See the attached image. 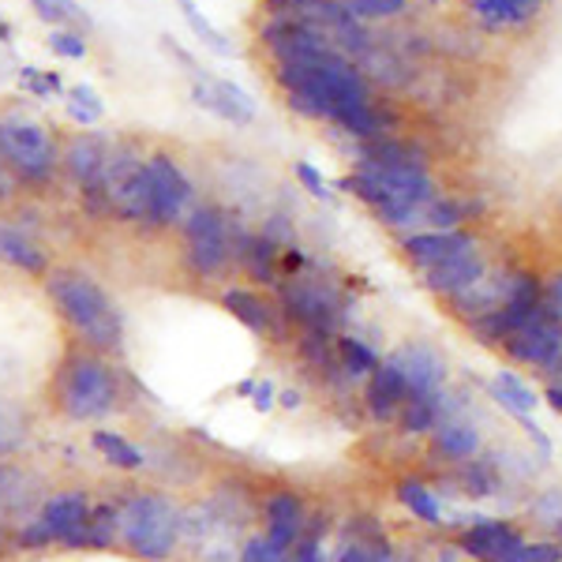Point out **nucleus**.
I'll list each match as a JSON object with an SVG mask.
<instances>
[{"instance_id":"49530a36","label":"nucleus","mask_w":562,"mask_h":562,"mask_svg":"<svg viewBox=\"0 0 562 562\" xmlns=\"http://www.w3.org/2000/svg\"><path fill=\"white\" fill-rule=\"evenodd\" d=\"M514 424H518V428L525 431V439H529L532 447H537L540 461H551V454H555V447H551V439H548V435H543V428H540V424L532 420L529 413H518V416H514Z\"/></svg>"},{"instance_id":"864d4df0","label":"nucleus","mask_w":562,"mask_h":562,"mask_svg":"<svg viewBox=\"0 0 562 562\" xmlns=\"http://www.w3.org/2000/svg\"><path fill=\"white\" fill-rule=\"evenodd\" d=\"M278 405H281V409L293 413V409H301V405H304V394H301V390H281V394H278Z\"/></svg>"},{"instance_id":"9d476101","label":"nucleus","mask_w":562,"mask_h":562,"mask_svg":"<svg viewBox=\"0 0 562 562\" xmlns=\"http://www.w3.org/2000/svg\"><path fill=\"white\" fill-rule=\"evenodd\" d=\"M192 102L199 109H206V113H214L217 121L237 124V128L256 121V102H251L248 90H240L229 79L211 76L206 68H199L192 76Z\"/></svg>"},{"instance_id":"de8ad7c7","label":"nucleus","mask_w":562,"mask_h":562,"mask_svg":"<svg viewBox=\"0 0 562 562\" xmlns=\"http://www.w3.org/2000/svg\"><path fill=\"white\" fill-rule=\"evenodd\" d=\"M285 562H326L323 540H319V537H312V532H304L301 543H296L293 555H289Z\"/></svg>"},{"instance_id":"8fccbe9b","label":"nucleus","mask_w":562,"mask_h":562,"mask_svg":"<svg viewBox=\"0 0 562 562\" xmlns=\"http://www.w3.org/2000/svg\"><path fill=\"white\" fill-rule=\"evenodd\" d=\"M270 15H296V12H307V8H319L326 0H262Z\"/></svg>"},{"instance_id":"3c124183","label":"nucleus","mask_w":562,"mask_h":562,"mask_svg":"<svg viewBox=\"0 0 562 562\" xmlns=\"http://www.w3.org/2000/svg\"><path fill=\"white\" fill-rule=\"evenodd\" d=\"M304 267H307V256H304L301 244H293V248H281V274L296 278V274H304Z\"/></svg>"},{"instance_id":"ea45409f","label":"nucleus","mask_w":562,"mask_h":562,"mask_svg":"<svg viewBox=\"0 0 562 562\" xmlns=\"http://www.w3.org/2000/svg\"><path fill=\"white\" fill-rule=\"evenodd\" d=\"M352 12V20L360 23H379V20H394L409 8V0H341Z\"/></svg>"},{"instance_id":"ddd939ff","label":"nucleus","mask_w":562,"mask_h":562,"mask_svg":"<svg viewBox=\"0 0 562 562\" xmlns=\"http://www.w3.org/2000/svg\"><path fill=\"white\" fill-rule=\"evenodd\" d=\"M498 349L506 352V360H510V364L548 371L562 357V323L559 319H543L537 326H529V330H518L514 338H506Z\"/></svg>"},{"instance_id":"cd10ccee","label":"nucleus","mask_w":562,"mask_h":562,"mask_svg":"<svg viewBox=\"0 0 562 562\" xmlns=\"http://www.w3.org/2000/svg\"><path fill=\"white\" fill-rule=\"evenodd\" d=\"M394 495H397V503H402L416 521L428 525V529H442V525H447V510H442L439 495H435L424 480H413V476L402 480Z\"/></svg>"},{"instance_id":"c756f323","label":"nucleus","mask_w":562,"mask_h":562,"mask_svg":"<svg viewBox=\"0 0 562 562\" xmlns=\"http://www.w3.org/2000/svg\"><path fill=\"white\" fill-rule=\"evenodd\" d=\"M31 439V420L15 402L0 397V458H15Z\"/></svg>"},{"instance_id":"4468645a","label":"nucleus","mask_w":562,"mask_h":562,"mask_svg":"<svg viewBox=\"0 0 562 562\" xmlns=\"http://www.w3.org/2000/svg\"><path fill=\"white\" fill-rule=\"evenodd\" d=\"M476 237L465 229H420L405 233L402 237V256L413 262L416 270H431L439 262L461 256V251H473Z\"/></svg>"},{"instance_id":"6e6d98bb","label":"nucleus","mask_w":562,"mask_h":562,"mask_svg":"<svg viewBox=\"0 0 562 562\" xmlns=\"http://www.w3.org/2000/svg\"><path fill=\"white\" fill-rule=\"evenodd\" d=\"M548 375H551V383H562V357L548 368Z\"/></svg>"},{"instance_id":"f704fd0d","label":"nucleus","mask_w":562,"mask_h":562,"mask_svg":"<svg viewBox=\"0 0 562 562\" xmlns=\"http://www.w3.org/2000/svg\"><path fill=\"white\" fill-rule=\"evenodd\" d=\"M26 492H31V473L23 465H15V461L0 458V514L20 510Z\"/></svg>"},{"instance_id":"bb28decb","label":"nucleus","mask_w":562,"mask_h":562,"mask_svg":"<svg viewBox=\"0 0 562 562\" xmlns=\"http://www.w3.org/2000/svg\"><path fill=\"white\" fill-rule=\"evenodd\" d=\"M90 447L102 454L105 465H113V469H121V473H139L143 465H147V454H143L139 447L128 439V435H121V431H90Z\"/></svg>"},{"instance_id":"7c9ffc66","label":"nucleus","mask_w":562,"mask_h":562,"mask_svg":"<svg viewBox=\"0 0 562 562\" xmlns=\"http://www.w3.org/2000/svg\"><path fill=\"white\" fill-rule=\"evenodd\" d=\"M338 357L349 379H368L371 371L383 364V357L364 338H357V334H338Z\"/></svg>"},{"instance_id":"37998d69","label":"nucleus","mask_w":562,"mask_h":562,"mask_svg":"<svg viewBox=\"0 0 562 562\" xmlns=\"http://www.w3.org/2000/svg\"><path fill=\"white\" fill-rule=\"evenodd\" d=\"M514 562H562V543L543 537V540H525Z\"/></svg>"},{"instance_id":"a211bd4d","label":"nucleus","mask_w":562,"mask_h":562,"mask_svg":"<svg viewBox=\"0 0 562 562\" xmlns=\"http://www.w3.org/2000/svg\"><path fill=\"white\" fill-rule=\"evenodd\" d=\"M492 270H487L484 256L473 248V251H461V256L439 262V267L424 270V285H428V293L442 296V301H454V296L469 293V289L476 285V281H484Z\"/></svg>"},{"instance_id":"13d9d810","label":"nucleus","mask_w":562,"mask_h":562,"mask_svg":"<svg viewBox=\"0 0 562 562\" xmlns=\"http://www.w3.org/2000/svg\"><path fill=\"white\" fill-rule=\"evenodd\" d=\"M397 562H416V559H397Z\"/></svg>"},{"instance_id":"603ef678","label":"nucleus","mask_w":562,"mask_h":562,"mask_svg":"<svg viewBox=\"0 0 562 562\" xmlns=\"http://www.w3.org/2000/svg\"><path fill=\"white\" fill-rule=\"evenodd\" d=\"M251 405H256V413H270L278 405V390H274L270 379L256 383V390H251Z\"/></svg>"},{"instance_id":"2eb2a0df","label":"nucleus","mask_w":562,"mask_h":562,"mask_svg":"<svg viewBox=\"0 0 562 562\" xmlns=\"http://www.w3.org/2000/svg\"><path fill=\"white\" fill-rule=\"evenodd\" d=\"M90 514H94V503H90V495L83 487H60V492H53L42 503L38 518L45 525V532H49V540L65 548V543L90 521Z\"/></svg>"},{"instance_id":"bf43d9fd","label":"nucleus","mask_w":562,"mask_h":562,"mask_svg":"<svg viewBox=\"0 0 562 562\" xmlns=\"http://www.w3.org/2000/svg\"><path fill=\"white\" fill-rule=\"evenodd\" d=\"M439 562H442V559H439ZM447 562H454V559H447Z\"/></svg>"},{"instance_id":"4be33fe9","label":"nucleus","mask_w":562,"mask_h":562,"mask_svg":"<svg viewBox=\"0 0 562 562\" xmlns=\"http://www.w3.org/2000/svg\"><path fill=\"white\" fill-rule=\"evenodd\" d=\"M0 262H8L12 270L31 274V278H45L53 270L49 251H45L31 233L15 229V225H4V222H0Z\"/></svg>"},{"instance_id":"1a4fd4ad","label":"nucleus","mask_w":562,"mask_h":562,"mask_svg":"<svg viewBox=\"0 0 562 562\" xmlns=\"http://www.w3.org/2000/svg\"><path fill=\"white\" fill-rule=\"evenodd\" d=\"M525 540L529 537L510 518H473L458 537V551L473 562H514Z\"/></svg>"},{"instance_id":"e433bc0d","label":"nucleus","mask_w":562,"mask_h":562,"mask_svg":"<svg viewBox=\"0 0 562 562\" xmlns=\"http://www.w3.org/2000/svg\"><path fill=\"white\" fill-rule=\"evenodd\" d=\"M289 555H293V548H285V543L270 540L267 529L251 532V537L237 548V562H285Z\"/></svg>"},{"instance_id":"f8f14e48","label":"nucleus","mask_w":562,"mask_h":562,"mask_svg":"<svg viewBox=\"0 0 562 562\" xmlns=\"http://www.w3.org/2000/svg\"><path fill=\"white\" fill-rule=\"evenodd\" d=\"M222 307L233 312V319H240L251 334H259V338H274V346L285 341V323H289L285 312H281V304L267 301L259 289H244V285L225 289Z\"/></svg>"},{"instance_id":"aec40b11","label":"nucleus","mask_w":562,"mask_h":562,"mask_svg":"<svg viewBox=\"0 0 562 562\" xmlns=\"http://www.w3.org/2000/svg\"><path fill=\"white\" fill-rule=\"evenodd\" d=\"M431 454L461 465V461H473L476 454H484V431L473 416H458V420H442L431 435Z\"/></svg>"},{"instance_id":"a878e982","label":"nucleus","mask_w":562,"mask_h":562,"mask_svg":"<svg viewBox=\"0 0 562 562\" xmlns=\"http://www.w3.org/2000/svg\"><path fill=\"white\" fill-rule=\"evenodd\" d=\"M487 394H492V402L503 409L506 416H518V413H532L540 405L537 390H532L518 371H498V375L487 383Z\"/></svg>"},{"instance_id":"09e8293b","label":"nucleus","mask_w":562,"mask_h":562,"mask_svg":"<svg viewBox=\"0 0 562 562\" xmlns=\"http://www.w3.org/2000/svg\"><path fill=\"white\" fill-rule=\"evenodd\" d=\"M543 304H548V312L562 323V270H555V274L543 281Z\"/></svg>"},{"instance_id":"58836bf2","label":"nucleus","mask_w":562,"mask_h":562,"mask_svg":"<svg viewBox=\"0 0 562 562\" xmlns=\"http://www.w3.org/2000/svg\"><path fill=\"white\" fill-rule=\"evenodd\" d=\"M529 521L548 532L555 529L562 521V487H540V492L529 498Z\"/></svg>"},{"instance_id":"f3484780","label":"nucleus","mask_w":562,"mask_h":562,"mask_svg":"<svg viewBox=\"0 0 562 562\" xmlns=\"http://www.w3.org/2000/svg\"><path fill=\"white\" fill-rule=\"evenodd\" d=\"M109 147H113V143L102 139L98 132H76L65 143V150H60V169H65L68 180L79 188V192H83V188H94L98 180H102Z\"/></svg>"},{"instance_id":"79ce46f5","label":"nucleus","mask_w":562,"mask_h":562,"mask_svg":"<svg viewBox=\"0 0 562 562\" xmlns=\"http://www.w3.org/2000/svg\"><path fill=\"white\" fill-rule=\"evenodd\" d=\"M45 45H49V53H57V57H65V60H83L87 53H90V45H87L83 34L68 31V26H60V31H49Z\"/></svg>"},{"instance_id":"393cba45","label":"nucleus","mask_w":562,"mask_h":562,"mask_svg":"<svg viewBox=\"0 0 562 562\" xmlns=\"http://www.w3.org/2000/svg\"><path fill=\"white\" fill-rule=\"evenodd\" d=\"M360 161H371V166H424L428 169V154L416 147L413 139H397V135L368 139L364 147H360Z\"/></svg>"},{"instance_id":"412c9836","label":"nucleus","mask_w":562,"mask_h":562,"mask_svg":"<svg viewBox=\"0 0 562 562\" xmlns=\"http://www.w3.org/2000/svg\"><path fill=\"white\" fill-rule=\"evenodd\" d=\"M237 267L267 289L281 285V248L262 237V233L237 229Z\"/></svg>"},{"instance_id":"6e6552de","label":"nucleus","mask_w":562,"mask_h":562,"mask_svg":"<svg viewBox=\"0 0 562 562\" xmlns=\"http://www.w3.org/2000/svg\"><path fill=\"white\" fill-rule=\"evenodd\" d=\"M150 177V203H154V229H173L184 225V217L195 211V188L180 161L166 150L147 154Z\"/></svg>"},{"instance_id":"7ed1b4c3","label":"nucleus","mask_w":562,"mask_h":562,"mask_svg":"<svg viewBox=\"0 0 562 562\" xmlns=\"http://www.w3.org/2000/svg\"><path fill=\"white\" fill-rule=\"evenodd\" d=\"M121 548L139 562H169L180 548V506L161 492H128L116 503Z\"/></svg>"},{"instance_id":"39448f33","label":"nucleus","mask_w":562,"mask_h":562,"mask_svg":"<svg viewBox=\"0 0 562 562\" xmlns=\"http://www.w3.org/2000/svg\"><path fill=\"white\" fill-rule=\"evenodd\" d=\"M105 195V206L113 217L128 225H147L154 229V203H150V177H147V154L135 147L132 139L113 143L98 180Z\"/></svg>"},{"instance_id":"2f4dec72","label":"nucleus","mask_w":562,"mask_h":562,"mask_svg":"<svg viewBox=\"0 0 562 562\" xmlns=\"http://www.w3.org/2000/svg\"><path fill=\"white\" fill-rule=\"evenodd\" d=\"M177 4H180V15H184V23L192 26V34H195L199 42L206 45V49L214 53V57H233V45H229V38H225V34L217 31V26H214L211 20H206L203 12H199L195 0H177Z\"/></svg>"},{"instance_id":"c9c22d12","label":"nucleus","mask_w":562,"mask_h":562,"mask_svg":"<svg viewBox=\"0 0 562 562\" xmlns=\"http://www.w3.org/2000/svg\"><path fill=\"white\" fill-rule=\"evenodd\" d=\"M34 15H38L42 23H49L53 31H60V26H90L87 12L76 4V0H31Z\"/></svg>"},{"instance_id":"0eeeda50","label":"nucleus","mask_w":562,"mask_h":562,"mask_svg":"<svg viewBox=\"0 0 562 562\" xmlns=\"http://www.w3.org/2000/svg\"><path fill=\"white\" fill-rule=\"evenodd\" d=\"M278 304L285 312V319L296 323L301 330L338 334L349 319L341 293L323 278H307V274L285 278L278 285Z\"/></svg>"},{"instance_id":"5fc2aeb1","label":"nucleus","mask_w":562,"mask_h":562,"mask_svg":"<svg viewBox=\"0 0 562 562\" xmlns=\"http://www.w3.org/2000/svg\"><path fill=\"white\" fill-rule=\"evenodd\" d=\"M543 402L551 405V413L562 416V383H548V386H543Z\"/></svg>"},{"instance_id":"5701e85b","label":"nucleus","mask_w":562,"mask_h":562,"mask_svg":"<svg viewBox=\"0 0 562 562\" xmlns=\"http://www.w3.org/2000/svg\"><path fill=\"white\" fill-rule=\"evenodd\" d=\"M543 8V0H469V12L484 31L525 26Z\"/></svg>"},{"instance_id":"72a5a7b5","label":"nucleus","mask_w":562,"mask_h":562,"mask_svg":"<svg viewBox=\"0 0 562 562\" xmlns=\"http://www.w3.org/2000/svg\"><path fill=\"white\" fill-rule=\"evenodd\" d=\"M68 116L79 124V128H94L98 121L105 116V102H102V94H98L94 87H87V83H79V87H71L68 90Z\"/></svg>"},{"instance_id":"473e14b6","label":"nucleus","mask_w":562,"mask_h":562,"mask_svg":"<svg viewBox=\"0 0 562 562\" xmlns=\"http://www.w3.org/2000/svg\"><path fill=\"white\" fill-rule=\"evenodd\" d=\"M397 428L405 435H431L439 428V405H435V394L431 397H409L397 413Z\"/></svg>"},{"instance_id":"a18cd8bd","label":"nucleus","mask_w":562,"mask_h":562,"mask_svg":"<svg viewBox=\"0 0 562 562\" xmlns=\"http://www.w3.org/2000/svg\"><path fill=\"white\" fill-rule=\"evenodd\" d=\"M259 233L267 240H274L278 248H293V244H296V225L289 222V214H270L267 222H262Z\"/></svg>"},{"instance_id":"423d86ee","label":"nucleus","mask_w":562,"mask_h":562,"mask_svg":"<svg viewBox=\"0 0 562 562\" xmlns=\"http://www.w3.org/2000/svg\"><path fill=\"white\" fill-rule=\"evenodd\" d=\"M184 233V259L188 274L206 281V278H217L237 262V225L233 217L214 203H199L192 214L184 217L180 225Z\"/></svg>"},{"instance_id":"a19ab883","label":"nucleus","mask_w":562,"mask_h":562,"mask_svg":"<svg viewBox=\"0 0 562 562\" xmlns=\"http://www.w3.org/2000/svg\"><path fill=\"white\" fill-rule=\"evenodd\" d=\"M20 90H26V94H34V98H49L65 90V79H60V71L20 68Z\"/></svg>"},{"instance_id":"c03bdc74","label":"nucleus","mask_w":562,"mask_h":562,"mask_svg":"<svg viewBox=\"0 0 562 562\" xmlns=\"http://www.w3.org/2000/svg\"><path fill=\"white\" fill-rule=\"evenodd\" d=\"M296 180H301V184H304V192L312 195V199H323V203H334L330 184H326L323 173L312 166V161H296Z\"/></svg>"},{"instance_id":"f257e3e1","label":"nucleus","mask_w":562,"mask_h":562,"mask_svg":"<svg viewBox=\"0 0 562 562\" xmlns=\"http://www.w3.org/2000/svg\"><path fill=\"white\" fill-rule=\"evenodd\" d=\"M45 402L68 424H94L113 416L124 405L121 375L102 352L87 349L83 341H68L65 352L49 371Z\"/></svg>"},{"instance_id":"4d7b16f0","label":"nucleus","mask_w":562,"mask_h":562,"mask_svg":"<svg viewBox=\"0 0 562 562\" xmlns=\"http://www.w3.org/2000/svg\"><path fill=\"white\" fill-rule=\"evenodd\" d=\"M551 540H559V543H562V521L555 525V529H551Z\"/></svg>"},{"instance_id":"20e7f679","label":"nucleus","mask_w":562,"mask_h":562,"mask_svg":"<svg viewBox=\"0 0 562 562\" xmlns=\"http://www.w3.org/2000/svg\"><path fill=\"white\" fill-rule=\"evenodd\" d=\"M0 161L20 184L45 188L60 169L57 132L34 113L8 109V113H0Z\"/></svg>"},{"instance_id":"6ab92c4d","label":"nucleus","mask_w":562,"mask_h":562,"mask_svg":"<svg viewBox=\"0 0 562 562\" xmlns=\"http://www.w3.org/2000/svg\"><path fill=\"white\" fill-rule=\"evenodd\" d=\"M409 402V383H405L402 368L394 364V360H383L375 371L368 375V386H364V409L371 413V420L379 424H390L397 420V413H402V405Z\"/></svg>"},{"instance_id":"dca6fc26","label":"nucleus","mask_w":562,"mask_h":562,"mask_svg":"<svg viewBox=\"0 0 562 562\" xmlns=\"http://www.w3.org/2000/svg\"><path fill=\"white\" fill-rule=\"evenodd\" d=\"M262 529H267L270 540L285 543V548H296L307 532V506L301 492L278 487V492H270L262 498Z\"/></svg>"},{"instance_id":"b1692460","label":"nucleus","mask_w":562,"mask_h":562,"mask_svg":"<svg viewBox=\"0 0 562 562\" xmlns=\"http://www.w3.org/2000/svg\"><path fill=\"white\" fill-rule=\"evenodd\" d=\"M454 484H458V492L469 498H492L503 492L506 476H503V469H498V458L484 450V454H476L473 461L454 465Z\"/></svg>"},{"instance_id":"c85d7f7f","label":"nucleus","mask_w":562,"mask_h":562,"mask_svg":"<svg viewBox=\"0 0 562 562\" xmlns=\"http://www.w3.org/2000/svg\"><path fill=\"white\" fill-rule=\"evenodd\" d=\"M334 124H338L341 132L352 135V139H379V135H390L386 132V116L383 109L375 102H360V105H346L334 113Z\"/></svg>"},{"instance_id":"4c0bfd02","label":"nucleus","mask_w":562,"mask_h":562,"mask_svg":"<svg viewBox=\"0 0 562 562\" xmlns=\"http://www.w3.org/2000/svg\"><path fill=\"white\" fill-rule=\"evenodd\" d=\"M338 562H397V551L394 543H390V537L383 540H349L341 543L338 551Z\"/></svg>"},{"instance_id":"f03ea898","label":"nucleus","mask_w":562,"mask_h":562,"mask_svg":"<svg viewBox=\"0 0 562 562\" xmlns=\"http://www.w3.org/2000/svg\"><path fill=\"white\" fill-rule=\"evenodd\" d=\"M42 285L53 312L76 334V341H83L87 349L102 352V357L124 349V315L102 289V281L79 267H53L42 278Z\"/></svg>"},{"instance_id":"9b49d317","label":"nucleus","mask_w":562,"mask_h":562,"mask_svg":"<svg viewBox=\"0 0 562 562\" xmlns=\"http://www.w3.org/2000/svg\"><path fill=\"white\" fill-rule=\"evenodd\" d=\"M390 360L402 368L405 383H409V397H431L450 383L447 357L428 341H405V346L390 352Z\"/></svg>"}]
</instances>
